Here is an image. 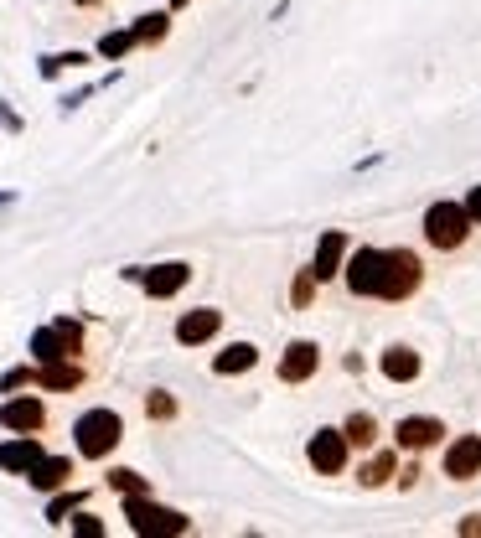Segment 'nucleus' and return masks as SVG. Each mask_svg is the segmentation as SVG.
<instances>
[{
	"label": "nucleus",
	"instance_id": "obj_1",
	"mask_svg": "<svg viewBox=\"0 0 481 538\" xmlns=\"http://www.w3.org/2000/svg\"><path fill=\"white\" fill-rule=\"evenodd\" d=\"M73 435H78V451L88 461H104L119 445V435H125V420H119L114 409H94V414H83V420L73 425Z\"/></svg>",
	"mask_w": 481,
	"mask_h": 538
},
{
	"label": "nucleus",
	"instance_id": "obj_2",
	"mask_svg": "<svg viewBox=\"0 0 481 538\" xmlns=\"http://www.w3.org/2000/svg\"><path fill=\"white\" fill-rule=\"evenodd\" d=\"M125 518H130V528H135V533H156V538H176V533H187V528H192L182 513H171V507H156L145 492L125 497Z\"/></svg>",
	"mask_w": 481,
	"mask_h": 538
},
{
	"label": "nucleus",
	"instance_id": "obj_3",
	"mask_svg": "<svg viewBox=\"0 0 481 538\" xmlns=\"http://www.w3.org/2000/svg\"><path fill=\"white\" fill-rule=\"evenodd\" d=\"M419 290V259L409 249H383V269H378V301H404Z\"/></svg>",
	"mask_w": 481,
	"mask_h": 538
},
{
	"label": "nucleus",
	"instance_id": "obj_4",
	"mask_svg": "<svg viewBox=\"0 0 481 538\" xmlns=\"http://www.w3.org/2000/svg\"><path fill=\"white\" fill-rule=\"evenodd\" d=\"M466 233H471V218H466L461 202H435L425 213V238L435 249H461Z\"/></svg>",
	"mask_w": 481,
	"mask_h": 538
},
{
	"label": "nucleus",
	"instance_id": "obj_5",
	"mask_svg": "<svg viewBox=\"0 0 481 538\" xmlns=\"http://www.w3.org/2000/svg\"><path fill=\"white\" fill-rule=\"evenodd\" d=\"M78 347H83V326H78V321H52V326H42V332L32 337L37 363H57V357H73Z\"/></svg>",
	"mask_w": 481,
	"mask_h": 538
},
{
	"label": "nucleus",
	"instance_id": "obj_6",
	"mask_svg": "<svg viewBox=\"0 0 481 538\" xmlns=\"http://www.w3.org/2000/svg\"><path fill=\"white\" fill-rule=\"evenodd\" d=\"M311 466L321 476H342L347 471V435L342 430H316V440H311Z\"/></svg>",
	"mask_w": 481,
	"mask_h": 538
},
{
	"label": "nucleus",
	"instance_id": "obj_7",
	"mask_svg": "<svg viewBox=\"0 0 481 538\" xmlns=\"http://www.w3.org/2000/svg\"><path fill=\"white\" fill-rule=\"evenodd\" d=\"M445 476H450V482H471V476H481V435L450 440V451H445Z\"/></svg>",
	"mask_w": 481,
	"mask_h": 538
},
{
	"label": "nucleus",
	"instance_id": "obj_8",
	"mask_svg": "<svg viewBox=\"0 0 481 538\" xmlns=\"http://www.w3.org/2000/svg\"><path fill=\"white\" fill-rule=\"evenodd\" d=\"M378 269H383V249H357L352 264H347L352 295H378Z\"/></svg>",
	"mask_w": 481,
	"mask_h": 538
},
{
	"label": "nucleus",
	"instance_id": "obj_9",
	"mask_svg": "<svg viewBox=\"0 0 481 538\" xmlns=\"http://www.w3.org/2000/svg\"><path fill=\"white\" fill-rule=\"evenodd\" d=\"M316 368H321V347L316 342H290L285 347V363H280V378L285 383H306Z\"/></svg>",
	"mask_w": 481,
	"mask_h": 538
},
{
	"label": "nucleus",
	"instance_id": "obj_10",
	"mask_svg": "<svg viewBox=\"0 0 481 538\" xmlns=\"http://www.w3.org/2000/svg\"><path fill=\"white\" fill-rule=\"evenodd\" d=\"M42 420H47L42 399H11L6 409H0V425L16 430V435H37V430H42Z\"/></svg>",
	"mask_w": 481,
	"mask_h": 538
},
{
	"label": "nucleus",
	"instance_id": "obj_11",
	"mask_svg": "<svg viewBox=\"0 0 481 538\" xmlns=\"http://www.w3.org/2000/svg\"><path fill=\"white\" fill-rule=\"evenodd\" d=\"M218 326H223V311H187L182 321H176V342H187V347L213 342Z\"/></svg>",
	"mask_w": 481,
	"mask_h": 538
},
{
	"label": "nucleus",
	"instance_id": "obj_12",
	"mask_svg": "<svg viewBox=\"0 0 481 538\" xmlns=\"http://www.w3.org/2000/svg\"><path fill=\"white\" fill-rule=\"evenodd\" d=\"M187 280H192V269H187V264H156V269H145V295L166 301V295H176Z\"/></svg>",
	"mask_w": 481,
	"mask_h": 538
},
{
	"label": "nucleus",
	"instance_id": "obj_13",
	"mask_svg": "<svg viewBox=\"0 0 481 538\" xmlns=\"http://www.w3.org/2000/svg\"><path fill=\"white\" fill-rule=\"evenodd\" d=\"M37 461H42V445H37V435H16V440L0 445V466H6V471H32Z\"/></svg>",
	"mask_w": 481,
	"mask_h": 538
},
{
	"label": "nucleus",
	"instance_id": "obj_14",
	"mask_svg": "<svg viewBox=\"0 0 481 538\" xmlns=\"http://www.w3.org/2000/svg\"><path fill=\"white\" fill-rule=\"evenodd\" d=\"M26 383H42V388H78V383H83V368L68 363V357H57V363H42L37 373H26Z\"/></svg>",
	"mask_w": 481,
	"mask_h": 538
},
{
	"label": "nucleus",
	"instance_id": "obj_15",
	"mask_svg": "<svg viewBox=\"0 0 481 538\" xmlns=\"http://www.w3.org/2000/svg\"><path fill=\"white\" fill-rule=\"evenodd\" d=\"M342 254H347V233H326V238H321V249H316V264H311L316 285L337 275V269H342Z\"/></svg>",
	"mask_w": 481,
	"mask_h": 538
},
{
	"label": "nucleus",
	"instance_id": "obj_16",
	"mask_svg": "<svg viewBox=\"0 0 481 538\" xmlns=\"http://www.w3.org/2000/svg\"><path fill=\"white\" fill-rule=\"evenodd\" d=\"M399 445H404V451H430V445L445 435L440 430V420H399Z\"/></svg>",
	"mask_w": 481,
	"mask_h": 538
},
{
	"label": "nucleus",
	"instance_id": "obj_17",
	"mask_svg": "<svg viewBox=\"0 0 481 538\" xmlns=\"http://www.w3.org/2000/svg\"><path fill=\"white\" fill-rule=\"evenodd\" d=\"M26 476H32V482H37L42 492H57V487H63L68 476H73V461H68V456H42Z\"/></svg>",
	"mask_w": 481,
	"mask_h": 538
},
{
	"label": "nucleus",
	"instance_id": "obj_18",
	"mask_svg": "<svg viewBox=\"0 0 481 538\" xmlns=\"http://www.w3.org/2000/svg\"><path fill=\"white\" fill-rule=\"evenodd\" d=\"M254 363H259V347H249V342H233L228 352H218V363H213V368L228 378V373H249Z\"/></svg>",
	"mask_w": 481,
	"mask_h": 538
},
{
	"label": "nucleus",
	"instance_id": "obj_19",
	"mask_svg": "<svg viewBox=\"0 0 481 538\" xmlns=\"http://www.w3.org/2000/svg\"><path fill=\"white\" fill-rule=\"evenodd\" d=\"M383 373L394 378V383H409V378H419V357L409 347H388L383 352Z\"/></svg>",
	"mask_w": 481,
	"mask_h": 538
},
{
	"label": "nucleus",
	"instance_id": "obj_20",
	"mask_svg": "<svg viewBox=\"0 0 481 538\" xmlns=\"http://www.w3.org/2000/svg\"><path fill=\"white\" fill-rule=\"evenodd\" d=\"M342 435H347V445H373V440H378V425H373V414H352Z\"/></svg>",
	"mask_w": 481,
	"mask_h": 538
},
{
	"label": "nucleus",
	"instance_id": "obj_21",
	"mask_svg": "<svg viewBox=\"0 0 481 538\" xmlns=\"http://www.w3.org/2000/svg\"><path fill=\"white\" fill-rule=\"evenodd\" d=\"M166 21H171L166 11H150V16H140V21H135V42H161V37H166Z\"/></svg>",
	"mask_w": 481,
	"mask_h": 538
},
{
	"label": "nucleus",
	"instance_id": "obj_22",
	"mask_svg": "<svg viewBox=\"0 0 481 538\" xmlns=\"http://www.w3.org/2000/svg\"><path fill=\"white\" fill-rule=\"evenodd\" d=\"M394 466H399V461H394V456H388V451H383L378 461H368V466H363V471H357V476H363V487H383V482H388V476H394Z\"/></svg>",
	"mask_w": 481,
	"mask_h": 538
},
{
	"label": "nucleus",
	"instance_id": "obj_23",
	"mask_svg": "<svg viewBox=\"0 0 481 538\" xmlns=\"http://www.w3.org/2000/svg\"><path fill=\"white\" fill-rule=\"evenodd\" d=\"M109 487H119V492H125V497H135V492H150L140 471H109Z\"/></svg>",
	"mask_w": 481,
	"mask_h": 538
},
{
	"label": "nucleus",
	"instance_id": "obj_24",
	"mask_svg": "<svg viewBox=\"0 0 481 538\" xmlns=\"http://www.w3.org/2000/svg\"><path fill=\"white\" fill-rule=\"evenodd\" d=\"M130 47H135V32H109V37L99 42V52H104V57H125Z\"/></svg>",
	"mask_w": 481,
	"mask_h": 538
},
{
	"label": "nucleus",
	"instance_id": "obj_25",
	"mask_svg": "<svg viewBox=\"0 0 481 538\" xmlns=\"http://www.w3.org/2000/svg\"><path fill=\"white\" fill-rule=\"evenodd\" d=\"M145 409H150V420H171V414H176V399H171V394H161V388H156V394L145 399Z\"/></svg>",
	"mask_w": 481,
	"mask_h": 538
},
{
	"label": "nucleus",
	"instance_id": "obj_26",
	"mask_svg": "<svg viewBox=\"0 0 481 538\" xmlns=\"http://www.w3.org/2000/svg\"><path fill=\"white\" fill-rule=\"evenodd\" d=\"M73 533H78V538H99V533H104V523H99L94 513H78V518H73Z\"/></svg>",
	"mask_w": 481,
	"mask_h": 538
},
{
	"label": "nucleus",
	"instance_id": "obj_27",
	"mask_svg": "<svg viewBox=\"0 0 481 538\" xmlns=\"http://www.w3.org/2000/svg\"><path fill=\"white\" fill-rule=\"evenodd\" d=\"M311 285H316V275H311V269H300V280H295V306H311Z\"/></svg>",
	"mask_w": 481,
	"mask_h": 538
},
{
	"label": "nucleus",
	"instance_id": "obj_28",
	"mask_svg": "<svg viewBox=\"0 0 481 538\" xmlns=\"http://www.w3.org/2000/svg\"><path fill=\"white\" fill-rule=\"evenodd\" d=\"M78 502H83V497H57V502L47 507V518H52V523H63V518L73 513V507H78Z\"/></svg>",
	"mask_w": 481,
	"mask_h": 538
},
{
	"label": "nucleus",
	"instance_id": "obj_29",
	"mask_svg": "<svg viewBox=\"0 0 481 538\" xmlns=\"http://www.w3.org/2000/svg\"><path fill=\"white\" fill-rule=\"evenodd\" d=\"M461 207H466V218H471V223H481V187H471Z\"/></svg>",
	"mask_w": 481,
	"mask_h": 538
},
{
	"label": "nucleus",
	"instance_id": "obj_30",
	"mask_svg": "<svg viewBox=\"0 0 481 538\" xmlns=\"http://www.w3.org/2000/svg\"><path fill=\"white\" fill-rule=\"evenodd\" d=\"M171 6H187V0H171Z\"/></svg>",
	"mask_w": 481,
	"mask_h": 538
},
{
	"label": "nucleus",
	"instance_id": "obj_31",
	"mask_svg": "<svg viewBox=\"0 0 481 538\" xmlns=\"http://www.w3.org/2000/svg\"><path fill=\"white\" fill-rule=\"evenodd\" d=\"M78 6H94V0H78Z\"/></svg>",
	"mask_w": 481,
	"mask_h": 538
}]
</instances>
